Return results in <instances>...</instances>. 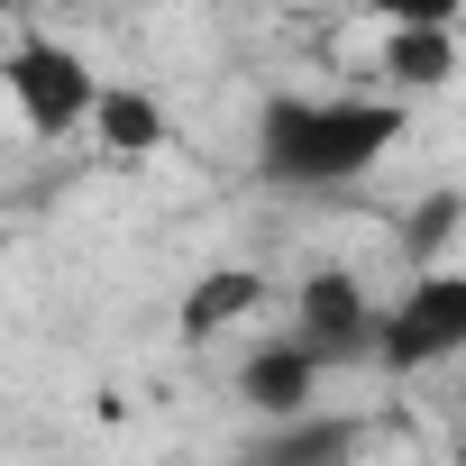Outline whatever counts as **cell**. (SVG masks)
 Returning a JSON list of instances; mask_svg holds the SVG:
<instances>
[{
  "label": "cell",
  "instance_id": "cell-1",
  "mask_svg": "<svg viewBox=\"0 0 466 466\" xmlns=\"http://www.w3.org/2000/svg\"><path fill=\"white\" fill-rule=\"evenodd\" d=\"M402 137V101H275L266 110V174L284 183H348Z\"/></svg>",
  "mask_w": 466,
  "mask_h": 466
},
{
  "label": "cell",
  "instance_id": "cell-2",
  "mask_svg": "<svg viewBox=\"0 0 466 466\" xmlns=\"http://www.w3.org/2000/svg\"><path fill=\"white\" fill-rule=\"evenodd\" d=\"M0 92L19 101V119L37 128V137H65V128H83L92 119V65L74 56V46H56V37H28V46H10L0 56Z\"/></svg>",
  "mask_w": 466,
  "mask_h": 466
},
{
  "label": "cell",
  "instance_id": "cell-3",
  "mask_svg": "<svg viewBox=\"0 0 466 466\" xmlns=\"http://www.w3.org/2000/svg\"><path fill=\"white\" fill-rule=\"evenodd\" d=\"M366 348H375L393 375L457 357V348H466V275H420V284L375 320V339H366Z\"/></svg>",
  "mask_w": 466,
  "mask_h": 466
},
{
  "label": "cell",
  "instance_id": "cell-4",
  "mask_svg": "<svg viewBox=\"0 0 466 466\" xmlns=\"http://www.w3.org/2000/svg\"><path fill=\"white\" fill-rule=\"evenodd\" d=\"M293 311H302V329H293V339H302L320 366H339V357H357V348L375 339V311H366V293H357L348 275H311Z\"/></svg>",
  "mask_w": 466,
  "mask_h": 466
},
{
  "label": "cell",
  "instance_id": "cell-5",
  "mask_svg": "<svg viewBox=\"0 0 466 466\" xmlns=\"http://www.w3.org/2000/svg\"><path fill=\"white\" fill-rule=\"evenodd\" d=\"M320 357L302 348V339H284V348H257L248 366H238V393L266 411V420H293V411H311V393H320Z\"/></svg>",
  "mask_w": 466,
  "mask_h": 466
},
{
  "label": "cell",
  "instance_id": "cell-6",
  "mask_svg": "<svg viewBox=\"0 0 466 466\" xmlns=\"http://www.w3.org/2000/svg\"><path fill=\"white\" fill-rule=\"evenodd\" d=\"M357 457V420H311V411H293V420H275L266 439H257V466H348Z\"/></svg>",
  "mask_w": 466,
  "mask_h": 466
},
{
  "label": "cell",
  "instance_id": "cell-7",
  "mask_svg": "<svg viewBox=\"0 0 466 466\" xmlns=\"http://www.w3.org/2000/svg\"><path fill=\"white\" fill-rule=\"evenodd\" d=\"M457 74V28H393L384 37V83L393 92H439Z\"/></svg>",
  "mask_w": 466,
  "mask_h": 466
},
{
  "label": "cell",
  "instance_id": "cell-8",
  "mask_svg": "<svg viewBox=\"0 0 466 466\" xmlns=\"http://www.w3.org/2000/svg\"><path fill=\"white\" fill-rule=\"evenodd\" d=\"M257 302H266V275L219 266V275H201V284L183 293V329H192V339H210V329H228V320H248Z\"/></svg>",
  "mask_w": 466,
  "mask_h": 466
},
{
  "label": "cell",
  "instance_id": "cell-9",
  "mask_svg": "<svg viewBox=\"0 0 466 466\" xmlns=\"http://www.w3.org/2000/svg\"><path fill=\"white\" fill-rule=\"evenodd\" d=\"M83 128H101L110 156H156V147H165V110H156L147 92H92V119H83Z\"/></svg>",
  "mask_w": 466,
  "mask_h": 466
},
{
  "label": "cell",
  "instance_id": "cell-10",
  "mask_svg": "<svg viewBox=\"0 0 466 466\" xmlns=\"http://www.w3.org/2000/svg\"><path fill=\"white\" fill-rule=\"evenodd\" d=\"M366 10H384L393 28H457L466 0H366Z\"/></svg>",
  "mask_w": 466,
  "mask_h": 466
}]
</instances>
